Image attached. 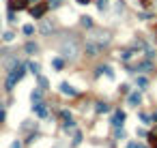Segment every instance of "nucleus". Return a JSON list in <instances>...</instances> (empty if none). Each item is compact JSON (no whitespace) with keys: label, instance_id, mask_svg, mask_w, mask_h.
Masks as SVG:
<instances>
[{"label":"nucleus","instance_id":"1","mask_svg":"<svg viewBox=\"0 0 157 148\" xmlns=\"http://www.w3.org/2000/svg\"><path fill=\"white\" fill-rule=\"evenodd\" d=\"M58 52H60V56H62V58L73 60V58H78V54H80V43L73 39V36H67L65 41H60Z\"/></svg>","mask_w":157,"mask_h":148},{"label":"nucleus","instance_id":"2","mask_svg":"<svg viewBox=\"0 0 157 148\" xmlns=\"http://www.w3.org/2000/svg\"><path fill=\"white\" fill-rule=\"evenodd\" d=\"M24 73H26V67H20V64H17L15 69H11V71H9V75H7V82H4L7 90H13V86L17 84V82H22Z\"/></svg>","mask_w":157,"mask_h":148},{"label":"nucleus","instance_id":"3","mask_svg":"<svg viewBox=\"0 0 157 148\" xmlns=\"http://www.w3.org/2000/svg\"><path fill=\"white\" fill-rule=\"evenodd\" d=\"M84 50H86V56H99L101 52H103V45H99L95 39H90V36H86V43H84Z\"/></svg>","mask_w":157,"mask_h":148},{"label":"nucleus","instance_id":"4","mask_svg":"<svg viewBox=\"0 0 157 148\" xmlns=\"http://www.w3.org/2000/svg\"><path fill=\"white\" fill-rule=\"evenodd\" d=\"M48 9H50V4H48V2H37L34 7H30V15L34 17V20H41V17H45Z\"/></svg>","mask_w":157,"mask_h":148},{"label":"nucleus","instance_id":"5","mask_svg":"<svg viewBox=\"0 0 157 148\" xmlns=\"http://www.w3.org/2000/svg\"><path fill=\"white\" fill-rule=\"evenodd\" d=\"M56 28H58L56 20H43V17H41V24H39V32L41 34H52Z\"/></svg>","mask_w":157,"mask_h":148},{"label":"nucleus","instance_id":"6","mask_svg":"<svg viewBox=\"0 0 157 148\" xmlns=\"http://www.w3.org/2000/svg\"><path fill=\"white\" fill-rule=\"evenodd\" d=\"M88 36H90V39H95L99 45H103V47H106V45L110 43V34H108L106 30H93V32H90Z\"/></svg>","mask_w":157,"mask_h":148},{"label":"nucleus","instance_id":"7","mask_svg":"<svg viewBox=\"0 0 157 148\" xmlns=\"http://www.w3.org/2000/svg\"><path fill=\"white\" fill-rule=\"evenodd\" d=\"M17 62H20V60H17V56H11V58H4L2 60V69L9 73V71H11V69H15L17 67Z\"/></svg>","mask_w":157,"mask_h":148},{"label":"nucleus","instance_id":"8","mask_svg":"<svg viewBox=\"0 0 157 148\" xmlns=\"http://www.w3.org/2000/svg\"><path fill=\"white\" fill-rule=\"evenodd\" d=\"M28 7V0H9V9H11V11H22V9H26Z\"/></svg>","mask_w":157,"mask_h":148},{"label":"nucleus","instance_id":"9","mask_svg":"<svg viewBox=\"0 0 157 148\" xmlns=\"http://www.w3.org/2000/svg\"><path fill=\"white\" fill-rule=\"evenodd\" d=\"M60 92H62V95H69V97H76L78 95V90L73 86H69V84H60Z\"/></svg>","mask_w":157,"mask_h":148},{"label":"nucleus","instance_id":"10","mask_svg":"<svg viewBox=\"0 0 157 148\" xmlns=\"http://www.w3.org/2000/svg\"><path fill=\"white\" fill-rule=\"evenodd\" d=\"M24 50H26V54H37V50H39V45L30 41V43H26V47H24Z\"/></svg>","mask_w":157,"mask_h":148},{"label":"nucleus","instance_id":"11","mask_svg":"<svg viewBox=\"0 0 157 148\" xmlns=\"http://www.w3.org/2000/svg\"><path fill=\"white\" fill-rule=\"evenodd\" d=\"M32 107H34V112L39 114V116H45V114H48V109L43 107V103H37V105H32Z\"/></svg>","mask_w":157,"mask_h":148},{"label":"nucleus","instance_id":"12","mask_svg":"<svg viewBox=\"0 0 157 148\" xmlns=\"http://www.w3.org/2000/svg\"><path fill=\"white\" fill-rule=\"evenodd\" d=\"M123 120H125V114H123V112H116V114H114V125H116V127L123 125Z\"/></svg>","mask_w":157,"mask_h":148},{"label":"nucleus","instance_id":"13","mask_svg":"<svg viewBox=\"0 0 157 148\" xmlns=\"http://www.w3.org/2000/svg\"><path fill=\"white\" fill-rule=\"evenodd\" d=\"M129 103H131V105H138V103H140V95H138V92H134V95L129 97Z\"/></svg>","mask_w":157,"mask_h":148},{"label":"nucleus","instance_id":"14","mask_svg":"<svg viewBox=\"0 0 157 148\" xmlns=\"http://www.w3.org/2000/svg\"><path fill=\"white\" fill-rule=\"evenodd\" d=\"M41 101V90H34L32 92V103H39Z\"/></svg>","mask_w":157,"mask_h":148},{"label":"nucleus","instance_id":"15","mask_svg":"<svg viewBox=\"0 0 157 148\" xmlns=\"http://www.w3.org/2000/svg\"><path fill=\"white\" fill-rule=\"evenodd\" d=\"M28 69H30V71L34 73V75H37V73H39V64H37V62H30V64H28Z\"/></svg>","mask_w":157,"mask_h":148},{"label":"nucleus","instance_id":"16","mask_svg":"<svg viewBox=\"0 0 157 148\" xmlns=\"http://www.w3.org/2000/svg\"><path fill=\"white\" fill-rule=\"evenodd\" d=\"M151 144H153L155 148H157V129H155V131L151 133Z\"/></svg>","mask_w":157,"mask_h":148},{"label":"nucleus","instance_id":"17","mask_svg":"<svg viewBox=\"0 0 157 148\" xmlns=\"http://www.w3.org/2000/svg\"><path fill=\"white\" fill-rule=\"evenodd\" d=\"M108 109H110V107H108L106 103H97V112H108Z\"/></svg>","mask_w":157,"mask_h":148},{"label":"nucleus","instance_id":"18","mask_svg":"<svg viewBox=\"0 0 157 148\" xmlns=\"http://www.w3.org/2000/svg\"><path fill=\"white\" fill-rule=\"evenodd\" d=\"M24 32H26V34H32V32H34V26H30V24L24 26Z\"/></svg>","mask_w":157,"mask_h":148},{"label":"nucleus","instance_id":"19","mask_svg":"<svg viewBox=\"0 0 157 148\" xmlns=\"http://www.w3.org/2000/svg\"><path fill=\"white\" fill-rule=\"evenodd\" d=\"M13 36H15L13 32H4V36H2V39H4V41H13Z\"/></svg>","mask_w":157,"mask_h":148},{"label":"nucleus","instance_id":"20","mask_svg":"<svg viewBox=\"0 0 157 148\" xmlns=\"http://www.w3.org/2000/svg\"><path fill=\"white\" fill-rule=\"evenodd\" d=\"M54 67H56V69H62V60H60V58H54Z\"/></svg>","mask_w":157,"mask_h":148},{"label":"nucleus","instance_id":"21","mask_svg":"<svg viewBox=\"0 0 157 148\" xmlns=\"http://www.w3.org/2000/svg\"><path fill=\"white\" fill-rule=\"evenodd\" d=\"M39 84H41V90H45V86H48V79H45V77H39Z\"/></svg>","mask_w":157,"mask_h":148},{"label":"nucleus","instance_id":"22","mask_svg":"<svg viewBox=\"0 0 157 148\" xmlns=\"http://www.w3.org/2000/svg\"><path fill=\"white\" fill-rule=\"evenodd\" d=\"M82 24H84V26H90L93 22H90V17H86V15H84V17H82Z\"/></svg>","mask_w":157,"mask_h":148},{"label":"nucleus","instance_id":"23","mask_svg":"<svg viewBox=\"0 0 157 148\" xmlns=\"http://www.w3.org/2000/svg\"><path fill=\"white\" fill-rule=\"evenodd\" d=\"M4 120V107H0V122Z\"/></svg>","mask_w":157,"mask_h":148},{"label":"nucleus","instance_id":"24","mask_svg":"<svg viewBox=\"0 0 157 148\" xmlns=\"http://www.w3.org/2000/svg\"><path fill=\"white\" fill-rule=\"evenodd\" d=\"M78 2H80V4H88V2H90V0H78Z\"/></svg>","mask_w":157,"mask_h":148}]
</instances>
